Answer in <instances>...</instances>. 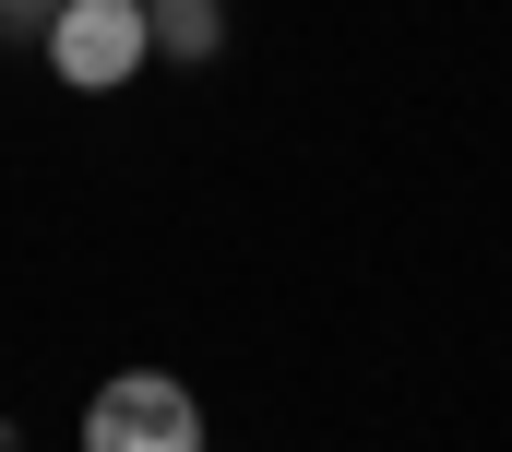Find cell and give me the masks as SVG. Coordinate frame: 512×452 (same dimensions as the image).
<instances>
[{
  "label": "cell",
  "instance_id": "cell-1",
  "mask_svg": "<svg viewBox=\"0 0 512 452\" xmlns=\"http://www.w3.org/2000/svg\"><path fill=\"white\" fill-rule=\"evenodd\" d=\"M84 452H203V405L167 369H120L84 393Z\"/></svg>",
  "mask_w": 512,
  "mask_h": 452
},
{
  "label": "cell",
  "instance_id": "cell-2",
  "mask_svg": "<svg viewBox=\"0 0 512 452\" xmlns=\"http://www.w3.org/2000/svg\"><path fill=\"white\" fill-rule=\"evenodd\" d=\"M143 60H155V24H143V0H72V12L48 24V72H60L72 96H120Z\"/></svg>",
  "mask_w": 512,
  "mask_h": 452
},
{
  "label": "cell",
  "instance_id": "cell-3",
  "mask_svg": "<svg viewBox=\"0 0 512 452\" xmlns=\"http://www.w3.org/2000/svg\"><path fill=\"white\" fill-rule=\"evenodd\" d=\"M143 24H155V48H167V60H191V72L227 48V0H143Z\"/></svg>",
  "mask_w": 512,
  "mask_h": 452
},
{
  "label": "cell",
  "instance_id": "cell-4",
  "mask_svg": "<svg viewBox=\"0 0 512 452\" xmlns=\"http://www.w3.org/2000/svg\"><path fill=\"white\" fill-rule=\"evenodd\" d=\"M60 12H72V0H0V36H36V48H48Z\"/></svg>",
  "mask_w": 512,
  "mask_h": 452
},
{
  "label": "cell",
  "instance_id": "cell-5",
  "mask_svg": "<svg viewBox=\"0 0 512 452\" xmlns=\"http://www.w3.org/2000/svg\"><path fill=\"white\" fill-rule=\"evenodd\" d=\"M0 452H24V429H12V417H0Z\"/></svg>",
  "mask_w": 512,
  "mask_h": 452
}]
</instances>
